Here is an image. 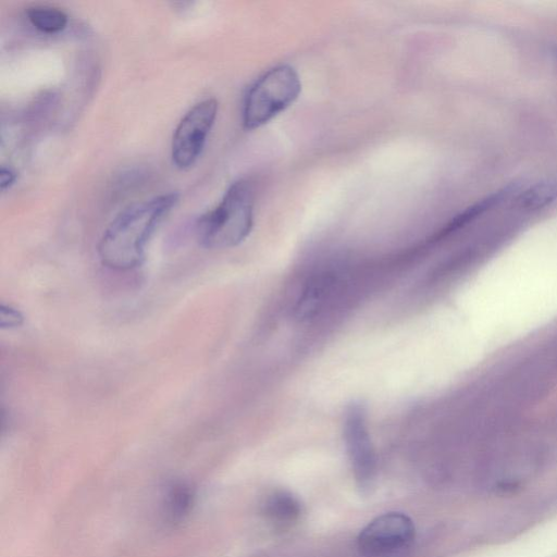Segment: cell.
Instances as JSON below:
<instances>
[{
	"label": "cell",
	"mask_w": 557,
	"mask_h": 557,
	"mask_svg": "<svg viewBox=\"0 0 557 557\" xmlns=\"http://www.w3.org/2000/svg\"><path fill=\"white\" fill-rule=\"evenodd\" d=\"M177 201L178 194L168 193L131 205L120 212L99 240L101 263L115 271L139 267L150 237Z\"/></svg>",
	"instance_id": "obj_1"
},
{
	"label": "cell",
	"mask_w": 557,
	"mask_h": 557,
	"mask_svg": "<svg viewBox=\"0 0 557 557\" xmlns=\"http://www.w3.org/2000/svg\"><path fill=\"white\" fill-rule=\"evenodd\" d=\"M255 193L248 180L234 182L221 201L196 225L198 243L207 249L232 248L243 243L253 225Z\"/></svg>",
	"instance_id": "obj_2"
},
{
	"label": "cell",
	"mask_w": 557,
	"mask_h": 557,
	"mask_svg": "<svg viewBox=\"0 0 557 557\" xmlns=\"http://www.w3.org/2000/svg\"><path fill=\"white\" fill-rule=\"evenodd\" d=\"M301 91L296 70L277 65L261 75L248 89L243 103V125L258 128L288 108Z\"/></svg>",
	"instance_id": "obj_3"
},
{
	"label": "cell",
	"mask_w": 557,
	"mask_h": 557,
	"mask_svg": "<svg viewBox=\"0 0 557 557\" xmlns=\"http://www.w3.org/2000/svg\"><path fill=\"white\" fill-rule=\"evenodd\" d=\"M218 101L208 98L193 106L177 124L171 145L173 164L181 170L193 166L200 157L218 114Z\"/></svg>",
	"instance_id": "obj_4"
},
{
	"label": "cell",
	"mask_w": 557,
	"mask_h": 557,
	"mask_svg": "<svg viewBox=\"0 0 557 557\" xmlns=\"http://www.w3.org/2000/svg\"><path fill=\"white\" fill-rule=\"evenodd\" d=\"M414 539L411 519L400 512L376 517L359 533L357 545L367 557H387L407 548Z\"/></svg>",
	"instance_id": "obj_5"
},
{
	"label": "cell",
	"mask_w": 557,
	"mask_h": 557,
	"mask_svg": "<svg viewBox=\"0 0 557 557\" xmlns=\"http://www.w3.org/2000/svg\"><path fill=\"white\" fill-rule=\"evenodd\" d=\"M361 403L352 401L344 416V440L358 485L367 490L375 473V456L367 428V414Z\"/></svg>",
	"instance_id": "obj_6"
},
{
	"label": "cell",
	"mask_w": 557,
	"mask_h": 557,
	"mask_svg": "<svg viewBox=\"0 0 557 557\" xmlns=\"http://www.w3.org/2000/svg\"><path fill=\"white\" fill-rule=\"evenodd\" d=\"M194 491L185 482H172L163 497V513L170 523L184 520L194 504Z\"/></svg>",
	"instance_id": "obj_7"
},
{
	"label": "cell",
	"mask_w": 557,
	"mask_h": 557,
	"mask_svg": "<svg viewBox=\"0 0 557 557\" xmlns=\"http://www.w3.org/2000/svg\"><path fill=\"white\" fill-rule=\"evenodd\" d=\"M301 512L298 499L287 492H275L264 504V513L276 523L294 522Z\"/></svg>",
	"instance_id": "obj_8"
},
{
	"label": "cell",
	"mask_w": 557,
	"mask_h": 557,
	"mask_svg": "<svg viewBox=\"0 0 557 557\" xmlns=\"http://www.w3.org/2000/svg\"><path fill=\"white\" fill-rule=\"evenodd\" d=\"M29 23L39 32L55 34L63 30L69 22L66 13L50 5H34L26 11Z\"/></svg>",
	"instance_id": "obj_9"
},
{
	"label": "cell",
	"mask_w": 557,
	"mask_h": 557,
	"mask_svg": "<svg viewBox=\"0 0 557 557\" xmlns=\"http://www.w3.org/2000/svg\"><path fill=\"white\" fill-rule=\"evenodd\" d=\"M24 323L23 313L11 305L1 304L0 306V327L2 330H12L22 326Z\"/></svg>",
	"instance_id": "obj_10"
},
{
	"label": "cell",
	"mask_w": 557,
	"mask_h": 557,
	"mask_svg": "<svg viewBox=\"0 0 557 557\" xmlns=\"http://www.w3.org/2000/svg\"><path fill=\"white\" fill-rule=\"evenodd\" d=\"M16 180V173L7 166H1L0 170V186L2 190L10 188Z\"/></svg>",
	"instance_id": "obj_11"
}]
</instances>
